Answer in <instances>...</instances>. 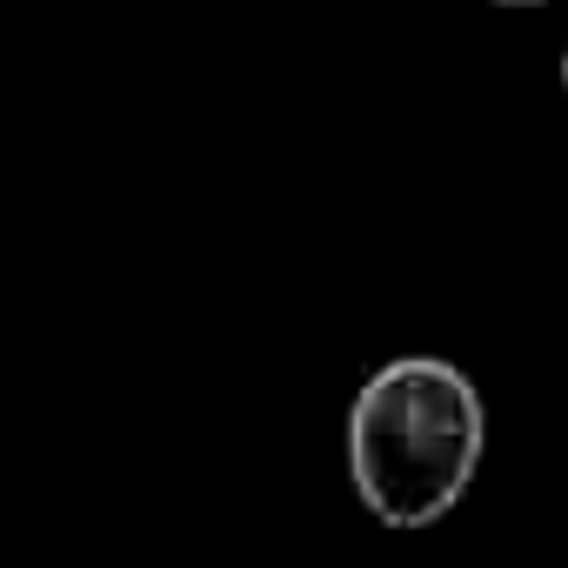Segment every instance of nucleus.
Instances as JSON below:
<instances>
[{
  "label": "nucleus",
  "instance_id": "f257e3e1",
  "mask_svg": "<svg viewBox=\"0 0 568 568\" xmlns=\"http://www.w3.org/2000/svg\"><path fill=\"white\" fill-rule=\"evenodd\" d=\"M488 455L481 388L442 355L382 362L348 408V481L382 528H435Z\"/></svg>",
  "mask_w": 568,
  "mask_h": 568
},
{
  "label": "nucleus",
  "instance_id": "f03ea898",
  "mask_svg": "<svg viewBox=\"0 0 568 568\" xmlns=\"http://www.w3.org/2000/svg\"><path fill=\"white\" fill-rule=\"evenodd\" d=\"M495 8H541V0H495Z\"/></svg>",
  "mask_w": 568,
  "mask_h": 568
},
{
  "label": "nucleus",
  "instance_id": "7ed1b4c3",
  "mask_svg": "<svg viewBox=\"0 0 568 568\" xmlns=\"http://www.w3.org/2000/svg\"><path fill=\"white\" fill-rule=\"evenodd\" d=\"M561 94H568V48H561Z\"/></svg>",
  "mask_w": 568,
  "mask_h": 568
}]
</instances>
